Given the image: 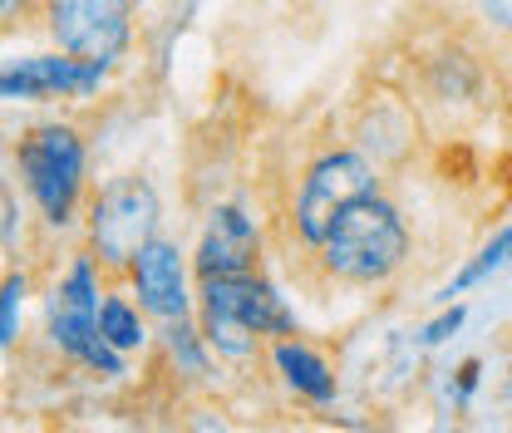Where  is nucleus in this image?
I'll list each match as a JSON object with an SVG mask.
<instances>
[{
  "label": "nucleus",
  "mask_w": 512,
  "mask_h": 433,
  "mask_svg": "<svg viewBox=\"0 0 512 433\" xmlns=\"http://www.w3.org/2000/svg\"><path fill=\"white\" fill-rule=\"evenodd\" d=\"M25 291H30V276H25V271H5V286H0V350H5V355H10L15 340H20Z\"/></svg>",
  "instance_id": "nucleus-17"
},
{
  "label": "nucleus",
  "mask_w": 512,
  "mask_h": 433,
  "mask_svg": "<svg viewBox=\"0 0 512 433\" xmlns=\"http://www.w3.org/2000/svg\"><path fill=\"white\" fill-rule=\"evenodd\" d=\"M478 384H483V360L473 355V360H463V365L453 370V379H448V394H453V414L473 404V394H478Z\"/></svg>",
  "instance_id": "nucleus-20"
},
{
  "label": "nucleus",
  "mask_w": 512,
  "mask_h": 433,
  "mask_svg": "<svg viewBox=\"0 0 512 433\" xmlns=\"http://www.w3.org/2000/svg\"><path fill=\"white\" fill-rule=\"evenodd\" d=\"M419 143L414 109L404 99H370L360 124H355V148H365L380 168H404Z\"/></svg>",
  "instance_id": "nucleus-12"
},
{
  "label": "nucleus",
  "mask_w": 512,
  "mask_h": 433,
  "mask_svg": "<svg viewBox=\"0 0 512 433\" xmlns=\"http://www.w3.org/2000/svg\"><path fill=\"white\" fill-rule=\"evenodd\" d=\"M508 379H512V360H508Z\"/></svg>",
  "instance_id": "nucleus-24"
},
{
  "label": "nucleus",
  "mask_w": 512,
  "mask_h": 433,
  "mask_svg": "<svg viewBox=\"0 0 512 433\" xmlns=\"http://www.w3.org/2000/svg\"><path fill=\"white\" fill-rule=\"evenodd\" d=\"M409 247H414L409 222H404L399 202L384 197L380 187V192L350 202L335 217L330 237L311 251V261H316L320 276L335 281V286H384V281H394L404 271Z\"/></svg>",
  "instance_id": "nucleus-2"
},
{
  "label": "nucleus",
  "mask_w": 512,
  "mask_h": 433,
  "mask_svg": "<svg viewBox=\"0 0 512 433\" xmlns=\"http://www.w3.org/2000/svg\"><path fill=\"white\" fill-rule=\"evenodd\" d=\"M10 173L20 178L30 207L50 232H64L84 212V187H89V148L84 133L64 119L20 128L10 143Z\"/></svg>",
  "instance_id": "nucleus-3"
},
{
  "label": "nucleus",
  "mask_w": 512,
  "mask_h": 433,
  "mask_svg": "<svg viewBox=\"0 0 512 433\" xmlns=\"http://www.w3.org/2000/svg\"><path fill=\"white\" fill-rule=\"evenodd\" d=\"M192 429H232L222 414H212V409H197V419H188Z\"/></svg>",
  "instance_id": "nucleus-23"
},
{
  "label": "nucleus",
  "mask_w": 512,
  "mask_h": 433,
  "mask_svg": "<svg viewBox=\"0 0 512 433\" xmlns=\"http://www.w3.org/2000/svg\"><path fill=\"white\" fill-rule=\"evenodd\" d=\"M478 89H483V69L468 55H434L429 69H424V94L434 104H444V109L478 99Z\"/></svg>",
  "instance_id": "nucleus-14"
},
{
  "label": "nucleus",
  "mask_w": 512,
  "mask_h": 433,
  "mask_svg": "<svg viewBox=\"0 0 512 433\" xmlns=\"http://www.w3.org/2000/svg\"><path fill=\"white\" fill-rule=\"evenodd\" d=\"M114 64L104 60H84V55H25V60H10L0 74V99L10 104H50V99H94L104 89Z\"/></svg>",
  "instance_id": "nucleus-8"
},
{
  "label": "nucleus",
  "mask_w": 512,
  "mask_h": 433,
  "mask_svg": "<svg viewBox=\"0 0 512 433\" xmlns=\"http://www.w3.org/2000/svg\"><path fill=\"white\" fill-rule=\"evenodd\" d=\"M104 266L94 261V251H74L60 281L45 296V335L69 365L99 379H124L128 355L114 350L99 330V306H104V286H99Z\"/></svg>",
  "instance_id": "nucleus-4"
},
{
  "label": "nucleus",
  "mask_w": 512,
  "mask_h": 433,
  "mask_svg": "<svg viewBox=\"0 0 512 433\" xmlns=\"http://www.w3.org/2000/svg\"><path fill=\"white\" fill-rule=\"evenodd\" d=\"M163 227V197L143 173H124L94 192L84 212V247L104 266V276H128L133 256Z\"/></svg>",
  "instance_id": "nucleus-6"
},
{
  "label": "nucleus",
  "mask_w": 512,
  "mask_h": 433,
  "mask_svg": "<svg viewBox=\"0 0 512 433\" xmlns=\"http://www.w3.org/2000/svg\"><path fill=\"white\" fill-rule=\"evenodd\" d=\"M133 15H138V0H45L40 10L55 50L104 64H119L128 55Z\"/></svg>",
  "instance_id": "nucleus-7"
},
{
  "label": "nucleus",
  "mask_w": 512,
  "mask_h": 433,
  "mask_svg": "<svg viewBox=\"0 0 512 433\" xmlns=\"http://www.w3.org/2000/svg\"><path fill=\"white\" fill-rule=\"evenodd\" d=\"M188 271H192V256L173 237H153L148 247L133 256V266H128V291H133V301L143 306L148 320H178V315H192L197 306V291L188 286Z\"/></svg>",
  "instance_id": "nucleus-9"
},
{
  "label": "nucleus",
  "mask_w": 512,
  "mask_h": 433,
  "mask_svg": "<svg viewBox=\"0 0 512 433\" xmlns=\"http://www.w3.org/2000/svg\"><path fill=\"white\" fill-rule=\"evenodd\" d=\"M0 247H5V256H15V251L25 247V212H20L15 187L10 183L0 192Z\"/></svg>",
  "instance_id": "nucleus-18"
},
{
  "label": "nucleus",
  "mask_w": 512,
  "mask_h": 433,
  "mask_svg": "<svg viewBox=\"0 0 512 433\" xmlns=\"http://www.w3.org/2000/svg\"><path fill=\"white\" fill-rule=\"evenodd\" d=\"M197 325H202L207 345L217 350V360L247 365L271 340L296 335V310L286 306V296L261 271L202 276L197 281Z\"/></svg>",
  "instance_id": "nucleus-1"
},
{
  "label": "nucleus",
  "mask_w": 512,
  "mask_h": 433,
  "mask_svg": "<svg viewBox=\"0 0 512 433\" xmlns=\"http://www.w3.org/2000/svg\"><path fill=\"white\" fill-rule=\"evenodd\" d=\"M40 10H45V0H0V25H5V35L20 30V25H30Z\"/></svg>",
  "instance_id": "nucleus-21"
},
{
  "label": "nucleus",
  "mask_w": 512,
  "mask_h": 433,
  "mask_svg": "<svg viewBox=\"0 0 512 433\" xmlns=\"http://www.w3.org/2000/svg\"><path fill=\"white\" fill-rule=\"evenodd\" d=\"M473 5H478V15H483L498 35L512 40V0H473Z\"/></svg>",
  "instance_id": "nucleus-22"
},
{
  "label": "nucleus",
  "mask_w": 512,
  "mask_h": 433,
  "mask_svg": "<svg viewBox=\"0 0 512 433\" xmlns=\"http://www.w3.org/2000/svg\"><path fill=\"white\" fill-rule=\"evenodd\" d=\"M158 340H163V355H168V365L173 374H183L192 384H207L212 379V345H207V335H202V325H192V315H178V320H163V330H158Z\"/></svg>",
  "instance_id": "nucleus-13"
},
{
  "label": "nucleus",
  "mask_w": 512,
  "mask_h": 433,
  "mask_svg": "<svg viewBox=\"0 0 512 433\" xmlns=\"http://www.w3.org/2000/svg\"><path fill=\"white\" fill-rule=\"evenodd\" d=\"M380 178H384V168L365 148H325V153H316V158L301 168L296 192H291V212H286L291 242L311 256V251L330 237L335 217H340L350 202L380 192Z\"/></svg>",
  "instance_id": "nucleus-5"
},
{
  "label": "nucleus",
  "mask_w": 512,
  "mask_h": 433,
  "mask_svg": "<svg viewBox=\"0 0 512 433\" xmlns=\"http://www.w3.org/2000/svg\"><path fill=\"white\" fill-rule=\"evenodd\" d=\"M508 261H512V222H503V227H498V232H493V237H488L483 247L473 251V256H468V261H463V266H458V271L448 276V286L439 291V301L448 306V301L468 296L473 286H483V281H488L493 271H503Z\"/></svg>",
  "instance_id": "nucleus-15"
},
{
  "label": "nucleus",
  "mask_w": 512,
  "mask_h": 433,
  "mask_svg": "<svg viewBox=\"0 0 512 433\" xmlns=\"http://www.w3.org/2000/svg\"><path fill=\"white\" fill-rule=\"evenodd\" d=\"M261 227L247 207L237 202H212L202 232H197V247H192V276H247L261 266Z\"/></svg>",
  "instance_id": "nucleus-10"
},
{
  "label": "nucleus",
  "mask_w": 512,
  "mask_h": 433,
  "mask_svg": "<svg viewBox=\"0 0 512 433\" xmlns=\"http://www.w3.org/2000/svg\"><path fill=\"white\" fill-rule=\"evenodd\" d=\"M266 365H271V374L281 379V389H286L291 399H301V404H311V409H335L340 379H335L330 360L320 355L316 345L301 340V330L271 340V345H266Z\"/></svg>",
  "instance_id": "nucleus-11"
},
{
  "label": "nucleus",
  "mask_w": 512,
  "mask_h": 433,
  "mask_svg": "<svg viewBox=\"0 0 512 433\" xmlns=\"http://www.w3.org/2000/svg\"><path fill=\"white\" fill-rule=\"evenodd\" d=\"M463 320H468V306H463V301H448V306L439 310V315H434L424 330H419V345H424V350H434V345L453 340V335L463 330Z\"/></svg>",
  "instance_id": "nucleus-19"
},
{
  "label": "nucleus",
  "mask_w": 512,
  "mask_h": 433,
  "mask_svg": "<svg viewBox=\"0 0 512 433\" xmlns=\"http://www.w3.org/2000/svg\"><path fill=\"white\" fill-rule=\"evenodd\" d=\"M99 330H104V340H109L114 350H124V355H138V350L148 345V315H143L138 301H128L119 291H104Z\"/></svg>",
  "instance_id": "nucleus-16"
}]
</instances>
